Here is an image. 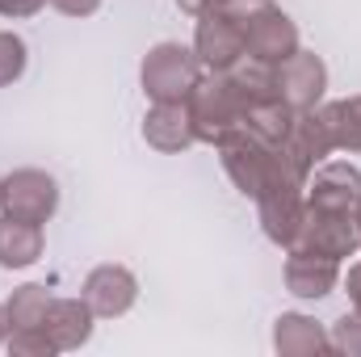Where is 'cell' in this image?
<instances>
[{
  "mask_svg": "<svg viewBox=\"0 0 361 357\" xmlns=\"http://www.w3.org/2000/svg\"><path fill=\"white\" fill-rule=\"evenodd\" d=\"M252 202H257V219H261L265 240L277 244V248H294L298 223H302V210H307V177L294 173V169L277 156V169L269 173L265 189H261Z\"/></svg>",
  "mask_w": 361,
  "mask_h": 357,
  "instance_id": "6da1fadb",
  "label": "cell"
},
{
  "mask_svg": "<svg viewBox=\"0 0 361 357\" xmlns=\"http://www.w3.org/2000/svg\"><path fill=\"white\" fill-rule=\"evenodd\" d=\"M231 8H235L240 34H244V55L248 59H261V63L277 68L286 55L298 51V25L273 0H240Z\"/></svg>",
  "mask_w": 361,
  "mask_h": 357,
  "instance_id": "7a4b0ae2",
  "label": "cell"
},
{
  "mask_svg": "<svg viewBox=\"0 0 361 357\" xmlns=\"http://www.w3.org/2000/svg\"><path fill=\"white\" fill-rule=\"evenodd\" d=\"M185 109H189V122H193L197 143H210V147H214L227 131L244 126V105H240V97H235L231 80H227L223 72H206V76L189 89Z\"/></svg>",
  "mask_w": 361,
  "mask_h": 357,
  "instance_id": "3957f363",
  "label": "cell"
},
{
  "mask_svg": "<svg viewBox=\"0 0 361 357\" xmlns=\"http://www.w3.org/2000/svg\"><path fill=\"white\" fill-rule=\"evenodd\" d=\"M214 147H219L223 173L231 177V185H235L244 198H257V193L265 189L269 173L277 169V143L261 139V135H257V131H248V126L227 131Z\"/></svg>",
  "mask_w": 361,
  "mask_h": 357,
  "instance_id": "277c9868",
  "label": "cell"
},
{
  "mask_svg": "<svg viewBox=\"0 0 361 357\" xmlns=\"http://www.w3.org/2000/svg\"><path fill=\"white\" fill-rule=\"evenodd\" d=\"M197 80H202V63L193 47L180 42H156L139 63V85L147 101H185Z\"/></svg>",
  "mask_w": 361,
  "mask_h": 357,
  "instance_id": "5b68a950",
  "label": "cell"
},
{
  "mask_svg": "<svg viewBox=\"0 0 361 357\" xmlns=\"http://www.w3.org/2000/svg\"><path fill=\"white\" fill-rule=\"evenodd\" d=\"M294 248H307V253H319V257H332V261L357 257L361 227L353 219V210H328V206H311L307 202Z\"/></svg>",
  "mask_w": 361,
  "mask_h": 357,
  "instance_id": "8992f818",
  "label": "cell"
},
{
  "mask_svg": "<svg viewBox=\"0 0 361 357\" xmlns=\"http://www.w3.org/2000/svg\"><path fill=\"white\" fill-rule=\"evenodd\" d=\"M193 55L206 72H231L244 59V34L235 21V8H210L193 25Z\"/></svg>",
  "mask_w": 361,
  "mask_h": 357,
  "instance_id": "52a82bcc",
  "label": "cell"
},
{
  "mask_svg": "<svg viewBox=\"0 0 361 357\" xmlns=\"http://www.w3.org/2000/svg\"><path fill=\"white\" fill-rule=\"evenodd\" d=\"M332 152H336V143H332V126H328L324 109H319V105H315V109H294L290 131H286V139L277 143V156H281L294 173L311 177V169L324 164Z\"/></svg>",
  "mask_w": 361,
  "mask_h": 357,
  "instance_id": "ba28073f",
  "label": "cell"
},
{
  "mask_svg": "<svg viewBox=\"0 0 361 357\" xmlns=\"http://www.w3.org/2000/svg\"><path fill=\"white\" fill-rule=\"evenodd\" d=\"M0 210L13 219H25V223H51L59 210V181L42 169H17L4 177Z\"/></svg>",
  "mask_w": 361,
  "mask_h": 357,
  "instance_id": "9c48e42d",
  "label": "cell"
},
{
  "mask_svg": "<svg viewBox=\"0 0 361 357\" xmlns=\"http://www.w3.org/2000/svg\"><path fill=\"white\" fill-rule=\"evenodd\" d=\"M277 89L290 109H315L328 92V63L315 51H294L277 63Z\"/></svg>",
  "mask_w": 361,
  "mask_h": 357,
  "instance_id": "30bf717a",
  "label": "cell"
},
{
  "mask_svg": "<svg viewBox=\"0 0 361 357\" xmlns=\"http://www.w3.org/2000/svg\"><path fill=\"white\" fill-rule=\"evenodd\" d=\"M85 303L92 307V315L97 320H122L130 307H135V298H139V277L130 273L126 265H97L85 277Z\"/></svg>",
  "mask_w": 361,
  "mask_h": 357,
  "instance_id": "8fae6325",
  "label": "cell"
},
{
  "mask_svg": "<svg viewBox=\"0 0 361 357\" xmlns=\"http://www.w3.org/2000/svg\"><path fill=\"white\" fill-rule=\"evenodd\" d=\"M286 290L294 298H328L336 286H341V261L332 257H319V253H307V248H286Z\"/></svg>",
  "mask_w": 361,
  "mask_h": 357,
  "instance_id": "7c38bea8",
  "label": "cell"
},
{
  "mask_svg": "<svg viewBox=\"0 0 361 357\" xmlns=\"http://www.w3.org/2000/svg\"><path fill=\"white\" fill-rule=\"evenodd\" d=\"M307 202L328 210H357L361 202V169L349 160H324L307 177Z\"/></svg>",
  "mask_w": 361,
  "mask_h": 357,
  "instance_id": "4fadbf2b",
  "label": "cell"
},
{
  "mask_svg": "<svg viewBox=\"0 0 361 357\" xmlns=\"http://www.w3.org/2000/svg\"><path fill=\"white\" fill-rule=\"evenodd\" d=\"M143 139H147V147H156L164 156H177L185 147H193L197 135H193L185 101H152V109L143 114Z\"/></svg>",
  "mask_w": 361,
  "mask_h": 357,
  "instance_id": "5bb4252c",
  "label": "cell"
},
{
  "mask_svg": "<svg viewBox=\"0 0 361 357\" xmlns=\"http://www.w3.org/2000/svg\"><path fill=\"white\" fill-rule=\"evenodd\" d=\"M273 349L281 357H315V353H332V332L302 315V311H281L273 320Z\"/></svg>",
  "mask_w": 361,
  "mask_h": 357,
  "instance_id": "9a60e30c",
  "label": "cell"
},
{
  "mask_svg": "<svg viewBox=\"0 0 361 357\" xmlns=\"http://www.w3.org/2000/svg\"><path fill=\"white\" fill-rule=\"evenodd\" d=\"M92 324H97V315H92V307L85 303V294H80V298H51V307H47V315H42V328H47V337L55 341L59 353L89 345Z\"/></svg>",
  "mask_w": 361,
  "mask_h": 357,
  "instance_id": "2e32d148",
  "label": "cell"
},
{
  "mask_svg": "<svg viewBox=\"0 0 361 357\" xmlns=\"http://www.w3.org/2000/svg\"><path fill=\"white\" fill-rule=\"evenodd\" d=\"M47 236L42 223H25L0 210V269H30L42 261Z\"/></svg>",
  "mask_w": 361,
  "mask_h": 357,
  "instance_id": "e0dca14e",
  "label": "cell"
},
{
  "mask_svg": "<svg viewBox=\"0 0 361 357\" xmlns=\"http://www.w3.org/2000/svg\"><path fill=\"white\" fill-rule=\"evenodd\" d=\"M231 80V89L240 97L244 114L257 109V105H269V101H281V89H277V68L273 63H261V59H240L231 72H223Z\"/></svg>",
  "mask_w": 361,
  "mask_h": 357,
  "instance_id": "ac0fdd59",
  "label": "cell"
},
{
  "mask_svg": "<svg viewBox=\"0 0 361 357\" xmlns=\"http://www.w3.org/2000/svg\"><path fill=\"white\" fill-rule=\"evenodd\" d=\"M328 126H332V143L336 152H349V156H361V92L353 97H341V101H319Z\"/></svg>",
  "mask_w": 361,
  "mask_h": 357,
  "instance_id": "d6986e66",
  "label": "cell"
},
{
  "mask_svg": "<svg viewBox=\"0 0 361 357\" xmlns=\"http://www.w3.org/2000/svg\"><path fill=\"white\" fill-rule=\"evenodd\" d=\"M47 307H51V290H47V286H38V282L17 286V290L8 294V303H4L8 324H13V328H34V324H42Z\"/></svg>",
  "mask_w": 361,
  "mask_h": 357,
  "instance_id": "ffe728a7",
  "label": "cell"
},
{
  "mask_svg": "<svg viewBox=\"0 0 361 357\" xmlns=\"http://www.w3.org/2000/svg\"><path fill=\"white\" fill-rule=\"evenodd\" d=\"M25 68H30V47H25V38L13 34V30H0V89L17 85V80L25 76Z\"/></svg>",
  "mask_w": 361,
  "mask_h": 357,
  "instance_id": "44dd1931",
  "label": "cell"
},
{
  "mask_svg": "<svg viewBox=\"0 0 361 357\" xmlns=\"http://www.w3.org/2000/svg\"><path fill=\"white\" fill-rule=\"evenodd\" d=\"M4 345H8V353L13 357H51V353H59L42 324H34V328H13Z\"/></svg>",
  "mask_w": 361,
  "mask_h": 357,
  "instance_id": "7402d4cb",
  "label": "cell"
},
{
  "mask_svg": "<svg viewBox=\"0 0 361 357\" xmlns=\"http://www.w3.org/2000/svg\"><path fill=\"white\" fill-rule=\"evenodd\" d=\"M332 349L349 353V357H361V311H345L332 324Z\"/></svg>",
  "mask_w": 361,
  "mask_h": 357,
  "instance_id": "603a6c76",
  "label": "cell"
},
{
  "mask_svg": "<svg viewBox=\"0 0 361 357\" xmlns=\"http://www.w3.org/2000/svg\"><path fill=\"white\" fill-rule=\"evenodd\" d=\"M51 0H0V17H13V21H25L34 13H42Z\"/></svg>",
  "mask_w": 361,
  "mask_h": 357,
  "instance_id": "cb8c5ba5",
  "label": "cell"
},
{
  "mask_svg": "<svg viewBox=\"0 0 361 357\" xmlns=\"http://www.w3.org/2000/svg\"><path fill=\"white\" fill-rule=\"evenodd\" d=\"M51 8H59L63 17H92L101 8V0H51Z\"/></svg>",
  "mask_w": 361,
  "mask_h": 357,
  "instance_id": "d4e9b609",
  "label": "cell"
},
{
  "mask_svg": "<svg viewBox=\"0 0 361 357\" xmlns=\"http://www.w3.org/2000/svg\"><path fill=\"white\" fill-rule=\"evenodd\" d=\"M180 13H189V17H202V13H210V8H227V0H177Z\"/></svg>",
  "mask_w": 361,
  "mask_h": 357,
  "instance_id": "484cf974",
  "label": "cell"
},
{
  "mask_svg": "<svg viewBox=\"0 0 361 357\" xmlns=\"http://www.w3.org/2000/svg\"><path fill=\"white\" fill-rule=\"evenodd\" d=\"M345 290H349L353 311H361V261L357 265H349V273H345Z\"/></svg>",
  "mask_w": 361,
  "mask_h": 357,
  "instance_id": "4316f807",
  "label": "cell"
},
{
  "mask_svg": "<svg viewBox=\"0 0 361 357\" xmlns=\"http://www.w3.org/2000/svg\"><path fill=\"white\" fill-rule=\"evenodd\" d=\"M8 332H13V324H8V311H4V303H0V345L8 341Z\"/></svg>",
  "mask_w": 361,
  "mask_h": 357,
  "instance_id": "83f0119b",
  "label": "cell"
},
{
  "mask_svg": "<svg viewBox=\"0 0 361 357\" xmlns=\"http://www.w3.org/2000/svg\"><path fill=\"white\" fill-rule=\"evenodd\" d=\"M353 219H357V227H361V202H357V210H353Z\"/></svg>",
  "mask_w": 361,
  "mask_h": 357,
  "instance_id": "f1b7e54d",
  "label": "cell"
},
{
  "mask_svg": "<svg viewBox=\"0 0 361 357\" xmlns=\"http://www.w3.org/2000/svg\"><path fill=\"white\" fill-rule=\"evenodd\" d=\"M227 4H240V0H227Z\"/></svg>",
  "mask_w": 361,
  "mask_h": 357,
  "instance_id": "f546056e",
  "label": "cell"
},
{
  "mask_svg": "<svg viewBox=\"0 0 361 357\" xmlns=\"http://www.w3.org/2000/svg\"><path fill=\"white\" fill-rule=\"evenodd\" d=\"M0 189H4V177H0Z\"/></svg>",
  "mask_w": 361,
  "mask_h": 357,
  "instance_id": "4dcf8cb0",
  "label": "cell"
}]
</instances>
